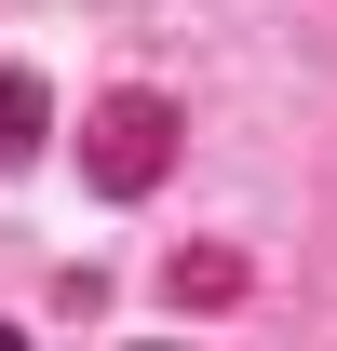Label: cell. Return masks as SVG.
Listing matches in <instances>:
<instances>
[{
  "label": "cell",
  "instance_id": "6da1fadb",
  "mask_svg": "<svg viewBox=\"0 0 337 351\" xmlns=\"http://www.w3.org/2000/svg\"><path fill=\"white\" fill-rule=\"evenodd\" d=\"M162 149H175V108H162V95H108V108H95V189H149Z\"/></svg>",
  "mask_w": 337,
  "mask_h": 351
},
{
  "label": "cell",
  "instance_id": "7a4b0ae2",
  "mask_svg": "<svg viewBox=\"0 0 337 351\" xmlns=\"http://www.w3.org/2000/svg\"><path fill=\"white\" fill-rule=\"evenodd\" d=\"M41 122H54V95L27 82V68H0V162H27V149H41Z\"/></svg>",
  "mask_w": 337,
  "mask_h": 351
}]
</instances>
